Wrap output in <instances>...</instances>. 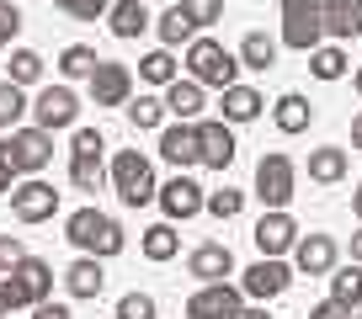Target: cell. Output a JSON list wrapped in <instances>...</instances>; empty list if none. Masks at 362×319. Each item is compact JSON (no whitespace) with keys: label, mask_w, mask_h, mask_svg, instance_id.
I'll return each mask as SVG.
<instances>
[{"label":"cell","mask_w":362,"mask_h":319,"mask_svg":"<svg viewBox=\"0 0 362 319\" xmlns=\"http://www.w3.org/2000/svg\"><path fill=\"white\" fill-rule=\"evenodd\" d=\"M64 239L75 245L80 255H102V261L128 245L123 224H117L112 213H102V207H75V213L64 218Z\"/></svg>","instance_id":"obj_1"},{"label":"cell","mask_w":362,"mask_h":319,"mask_svg":"<svg viewBox=\"0 0 362 319\" xmlns=\"http://www.w3.org/2000/svg\"><path fill=\"white\" fill-rule=\"evenodd\" d=\"M187 75H192L197 85L229 91L240 80V54H229V48L214 43V37H192V43H187Z\"/></svg>","instance_id":"obj_2"},{"label":"cell","mask_w":362,"mask_h":319,"mask_svg":"<svg viewBox=\"0 0 362 319\" xmlns=\"http://www.w3.org/2000/svg\"><path fill=\"white\" fill-rule=\"evenodd\" d=\"M112 192H117V203L123 207H144V203H155V165H149L139 149H117L112 155Z\"/></svg>","instance_id":"obj_3"},{"label":"cell","mask_w":362,"mask_h":319,"mask_svg":"<svg viewBox=\"0 0 362 319\" xmlns=\"http://www.w3.org/2000/svg\"><path fill=\"white\" fill-rule=\"evenodd\" d=\"M0 155H6V165H11L16 176H37L54 165V133L48 128H11V133L0 138Z\"/></svg>","instance_id":"obj_4"},{"label":"cell","mask_w":362,"mask_h":319,"mask_svg":"<svg viewBox=\"0 0 362 319\" xmlns=\"http://www.w3.org/2000/svg\"><path fill=\"white\" fill-rule=\"evenodd\" d=\"M283 43L298 48V54L325 43V22H320L315 0H283Z\"/></svg>","instance_id":"obj_5"},{"label":"cell","mask_w":362,"mask_h":319,"mask_svg":"<svg viewBox=\"0 0 362 319\" xmlns=\"http://www.w3.org/2000/svg\"><path fill=\"white\" fill-rule=\"evenodd\" d=\"M293 181H298V171H293V160H288V155H261V165H256L261 207H288V203H293Z\"/></svg>","instance_id":"obj_6"},{"label":"cell","mask_w":362,"mask_h":319,"mask_svg":"<svg viewBox=\"0 0 362 319\" xmlns=\"http://www.w3.org/2000/svg\"><path fill=\"white\" fill-rule=\"evenodd\" d=\"M33 123L48 128V133L75 128V123H80V96L69 91V85H43V91L33 96Z\"/></svg>","instance_id":"obj_7"},{"label":"cell","mask_w":362,"mask_h":319,"mask_svg":"<svg viewBox=\"0 0 362 319\" xmlns=\"http://www.w3.org/2000/svg\"><path fill=\"white\" fill-rule=\"evenodd\" d=\"M11 213L22 218V224H48V218L59 213L54 181H43V176H27L22 186H11Z\"/></svg>","instance_id":"obj_8"},{"label":"cell","mask_w":362,"mask_h":319,"mask_svg":"<svg viewBox=\"0 0 362 319\" xmlns=\"http://www.w3.org/2000/svg\"><path fill=\"white\" fill-rule=\"evenodd\" d=\"M245 293L235 282H203L192 298H187V319H235Z\"/></svg>","instance_id":"obj_9"},{"label":"cell","mask_w":362,"mask_h":319,"mask_svg":"<svg viewBox=\"0 0 362 319\" xmlns=\"http://www.w3.org/2000/svg\"><path fill=\"white\" fill-rule=\"evenodd\" d=\"M155 203L165 207V218H170V224H187V218H197V213H203L208 192L192 181V176H181V171H176V176H170V181L155 192Z\"/></svg>","instance_id":"obj_10"},{"label":"cell","mask_w":362,"mask_h":319,"mask_svg":"<svg viewBox=\"0 0 362 319\" xmlns=\"http://www.w3.org/2000/svg\"><path fill=\"white\" fill-rule=\"evenodd\" d=\"M250 239H256V251L261 255H283L298 245V224L288 207H267V213L256 218V229H250Z\"/></svg>","instance_id":"obj_11"},{"label":"cell","mask_w":362,"mask_h":319,"mask_svg":"<svg viewBox=\"0 0 362 319\" xmlns=\"http://www.w3.org/2000/svg\"><path fill=\"white\" fill-rule=\"evenodd\" d=\"M288 282H293V266H283L277 255H261V261L240 277V293L256 298V303H267V298H283Z\"/></svg>","instance_id":"obj_12"},{"label":"cell","mask_w":362,"mask_h":319,"mask_svg":"<svg viewBox=\"0 0 362 319\" xmlns=\"http://www.w3.org/2000/svg\"><path fill=\"white\" fill-rule=\"evenodd\" d=\"M160 160H170L176 171H192V165H203V138H197V123H170L160 128Z\"/></svg>","instance_id":"obj_13"},{"label":"cell","mask_w":362,"mask_h":319,"mask_svg":"<svg viewBox=\"0 0 362 319\" xmlns=\"http://www.w3.org/2000/svg\"><path fill=\"white\" fill-rule=\"evenodd\" d=\"M128 96H134V69L128 64L102 59V64L90 69V102L96 107H128Z\"/></svg>","instance_id":"obj_14"},{"label":"cell","mask_w":362,"mask_h":319,"mask_svg":"<svg viewBox=\"0 0 362 319\" xmlns=\"http://www.w3.org/2000/svg\"><path fill=\"white\" fill-rule=\"evenodd\" d=\"M187 277H197V282H224V277H235V255H229V245H218V239L197 245V251L187 255Z\"/></svg>","instance_id":"obj_15"},{"label":"cell","mask_w":362,"mask_h":319,"mask_svg":"<svg viewBox=\"0 0 362 319\" xmlns=\"http://www.w3.org/2000/svg\"><path fill=\"white\" fill-rule=\"evenodd\" d=\"M315 6H320V22H325V37L351 43L362 32V0H315Z\"/></svg>","instance_id":"obj_16"},{"label":"cell","mask_w":362,"mask_h":319,"mask_svg":"<svg viewBox=\"0 0 362 319\" xmlns=\"http://www.w3.org/2000/svg\"><path fill=\"white\" fill-rule=\"evenodd\" d=\"M197 138H203V165L208 171H229L235 165V128L218 117V123H197Z\"/></svg>","instance_id":"obj_17"},{"label":"cell","mask_w":362,"mask_h":319,"mask_svg":"<svg viewBox=\"0 0 362 319\" xmlns=\"http://www.w3.org/2000/svg\"><path fill=\"white\" fill-rule=\"evenodd\" d=\"M330 266H336V239H330V234H304V239L293 245V272L325 277Z\"/></svg>","instance_id":"obj_18"},{"label":"cell","mask_w":362,"mask_h":319,"mask_svg":"<svg viewBox=\"0 0 362 319\" xmlns=\"http://www.w3.org/2000/svg\"><path fill=\"white\" fill-rule=\"evenodd\" d=\"M107 272H102V255H75L64 272V293L69 298H102Z\"/></svg>","instance_id":"obj_19"},{"label":"cell","mask_w":362,"mask_h":319,"mask_svg":"<svg viewBox=\"0 0 362 319\" xmlns=\"http://www.w3.org/2000/svg\"><path fill=\"white\" fill-rule=\"evenodd\" d=\"M203 85H197V80L192 75H187V80H170V85H165V112L170 117H181V123H197V117H203Z\"/></svg>","instance_id":"obj_20"},{"label":"cell","mask_w":362,"mask_h":319,"mask_svg":"<svg viewBox=\"0 0 362 319\" xmlns=\"http://www.w3.org/2000/svg\"><path fill=\"white\" fill-rule=\"evenodd\" d=\"M11 277L22 282V293L33 298V303L54 298V266H48V261H37V255H22V261L11 266Z\"/></svg>","instance_id":"obj_21"},{"label":"cell","mask_w":362,"mask_h":319,"mask_svg":"<svg viewBox=\"0 0 362 319\" xmlns=\"http://www.w3.org/2000/svg\"><path fill=\"white\" fill-rule=\"evenodd\" d=\"M149 22H155V16L144 11V0H117L112 11H107V27H112V37H123V43H128V37H139Z\"/></svg>","instance_id":"obj_22"},{"label":"cell","mask_w":362,"mask_h":319,"mask_svg":"<svg viewBox=\"0 0 362 319\" xmlns=\"http://www.w3.org/2000/svg\"><path fill=\"white\" fill-rule=\"evenodd\" d=\"M341 176H346V149H341V144L309 149V181H320V186H336Z\"/></svg>","instance_id":"obj_23"},{"label":"cell","mask_w":362,"mask_h":319,"mask_svg":"<svg viewBox=\"0 0 362 319\" xmlns=\"http://www.w3.org/2000/svg\"><path fill=\"white\" fill-rule=\"evenodd\" d=\"M261 107H267V102H261V91H250V85H240V80H235V85L224 91V123H256Z\"/></svg>","instance_id":"obj_24"},{"label":"cell","mask_w":362,"mask_h":319,"mask_svg":"<svg viewBox=\"0 0 362 319\" xmlns=\"http://www.w3.org/2000/svg\"><path fill=\"white\" fill-rule=\"evenodd\" d=\"M272 117H277L283 133H304V128L315 123V107H309L298 91H288V96H277V112H272Z\"/></svg>","instance_id":"obj_25"},{"label":"cell","mask_w":362,"mask_h":319,"mask_svg":"<svg viewBox=\"0 0 362 319\" xmlns=\"http://www.w3.org/2000/svg\"><path fill=\"white\" fill-rule=\"evenodd\" d=\"M33 112V102H27V85H16V80H0V133H11L22 117Z\"/></svg>","instance_id":"obj_26"},{"label":"cell","mask_w":362,"mask_h":319,"mask_svg":"<svg viewBox=\"0 0 362 319\" xmlns=\"http://www.w3.org/2000/svg\"><path fill=\"white\" fill-rule=\"evenodd\" d=\"M155 32H160L165 48H181V43H192V37H197V22L181 11V6H170L165 16H155Z\"/></svg>","instance_id":"obj_27"},{"label":"cell","mask_w":362,"mask_h":319,"mask_svg":"<svg viewBox=\"0 0 362 319\" xmlns=\"http://www.w3.org/2000/svg\"><path fill=\"white\" fill-rule=\"evenodd\" d=\"M176 75H181V64H176V54H170V48H155V54L139 59V80H144V85H160V91H165Z\"/></svg>","instance_id":"obj_28"},{"label":"cell","mask_w":362,"mask_h":319,"mask_svg":"<svg viewBox=\"0 0 362 319\" xmlns=\"http://www.w3.org/2000/svg\"><path fill=\"white\" fill-rule=\"evenodd\" d=\"M330 298H336V303H346V308L362 303V261L330 266Z\"/></svg>","instance_id":"obj_29"},{"label":"cell","mask_w":362,"mask_h":319,"mask_svg":"<svg viewBox=\"0 0 362 319\" xmlns=\"http://www.w3.org/2000/svg\"><path fill=\"white\" fill-rule=\"evenodd\" d=\"M272 64H277V37L245 32V43H240V69H272Z\"/></svg>","instance_id":"obj_30"},{"label":"cell","mask_w":362,"mask_h":319,"mask_svg":"<svg viewBox=\"0 0 362 319\" xmlns=\"http://www.w3.org/2000/svg\"><path fill=\"white\" fill-rule=\"evenodd\" d=\"M139 245H144V255H149V261H170V255L181 251V234L170 229V218H165V224H149Z\"/></svg>","instance_id":"obj_31"},{"label":"cell","mask_w":362,"mask_h":319,"mask_svg":"<svg viewBox=\"0 0 362 319\" xmlns=\"http://www.w3.org/2000/svg\"><path fill=\"white\" fill-rule=\"evenodd\" d=\"M102 181H107L102 155H69V186H75V192H96Z\"/></svg>","instance_id":"obj_32"},{"label":"cell","mask_w":362,"mask_h":319,"mask_svg":"<svg viewBox=\"0 0 362 319\" xmlns=\"http://www.w3.org/2000/svg\"><path fill=\"white\" fill-rule=\"evenodd\" d=\"M165 96H128V123L139 128V133H144V128H160L165 123Z\"/></svg>","instance_id":"obj_33"},{"label":"cell","mask_w":362,"mask_h":319,"mask_svg":"<svg viewBox=\"0 0 362 319\" xmlns=\"http://www.w3.org/2000/svg\"><path fill=\"white\" fill-rule=\"evenodd\" d=\"M96 64H102V59H96V48H86V43H69L64 54H59V75L64 80H90Z\"/></svg>","instance_id":"obj_34"},{"label":"cell","mask_w":362,"mask_h":319,"mask_svg":"<svg viewBox=\"0 0 362 319\" xmlns=\"http://www.w3.org/2000/svg\"><path fill=\"white\" fill-rule=\"evenodd\" d=\"M309 75H315V80H341V75H346V54H341L336 43L309 48Z\"/></svg>","instance_id":"obj_35"},{"label":"cell","mask_w":362,"mask_h":319,"mask_svg":"<svg viewBox=\"0 0 362 319\" xmlns=\"http://www.w3.org/2000/svg\"><path fill=\"white\" fill-rule=\"evenodd\" d=\"M6 80H16V85H37V80H43V59L33 54V48H16L11 54V75Z\"/></svg>","instance_id":"obj_36"},{"label":"cell","mask_w":362,"mask_h":319,"mask_svg":"<svg viewBox=\"0 0 362 319\" xmlns=\"http://www.w3.org/2000/svg\"><path fill=\"white\" fill-rule=\"evenodd\" d=\"M240 207H245V192H235V186H224V192H208L203 213H214V218H240Z\"/></svg>","instance_id":"obj_37"},{"label":"cell","mask_w":362,"mask_h":319,"mask_svg":"<svg viewBox=\"0 0 362 319\" xmlns=\"http://www.w3.org/2000/svg\"><path fill=\"white\" fill-rule=\"evenodd\" d=\"M64 16H75V22H96V16L112 11V0H54Z\"/></svg>","instance_id":"obj_38"},{"label":"cell","mask_w":362,"mask_h":319,"mask_svg":"<svg viewBox=\"0 0 362 319\" xmlns=\"http://www.w3.org/2000/svg\"><path fill=\"white\" fill-rule=\"evenodd\" d=\"M181 11L192 16L197 27H214V22H224V0H176Z\"/></svg>","instance_id":"obj_39"},{"label":"cell","mask_w":362,"mask_h":319,"mask_svg":"<svg viewBox=\"0 0 362 319\" xmlns=\"http://www.w3.org/2000/svg\"><path fill=\"white\" fill-rule=\"evenodd\" d=\"M27 303H33V298L22 293V282H16L11 272H0V319L16 314V308H27Z\"/></svg>","instance_id":"obj_40"},{"label":"cell","mask_w":362,"mask_h":319,"mask_svg":"<svg viewBox=\"0 0 362 319\" xmlns=\"http://www.w3.org/2000/svg\"><path fill=\"white\" fill-rule=\"evenodd\" d=\"M117 319H155V298L149 293H123L117 298Z\"/></svg>","instance_id":"obj_41"},{"label":"cell","mask_w":362,"mask_h":319,"mask_svg":"<svg viewBox=\"0 0 362 319\" xmlns=\"http://www.w3.org/2000/svg\"><path fill=\"white\" fill-rule=\"evenodd\" d=\"M16 32H22V6H16V0H0V48H11Z\"/></svg>","instance_id":"obj_42"},{"label":"cell","mask_w":362,"mask_h":319,"mask_svg":"<svg viewBox=\"0 0 362 319\" xmlns=\"http://www.w3.org/2000/svg\"><path fill=\"white\" fill-rule=\"evenodd\" d=\"M107 138L96 133V128H75V138H69V155H102Z\"/></svg>","instance_id":"obj_43"},{"label":"cell","mask_w":362,"mask_h":319,"mask_svg":"<svg viewBox=\"0 0 362 319\" xmlns=\"http://www.w3.org/2000/svg\"><path fill=\"white\" fill-rule=\"evenodd\" d=\"M22 255H27V251H22V239H16V234H0V272H11Z\"/></svg>","instance_id":"obj_44"},{"label":"cell","mask_w":362,"mask_h":319,"mask_svg":"<svg viewBox=\"0 0 362 319\" xmlns=\"http://www.w3.org/2000/svg\"><path fill=\"white\" fill-rule=\"evenodd\" d=\"M309 319H351V308H346V303H336V298H325V303L309 308Z\"/></svg>","instance_id":"obj_45"},{"label":"cell","mask_w":362,"mask_h":319,"mask_svg":"<svg viewBox=\"0 0 362 319\" xmlns=\"http://www.w3.org/2000/svg\"><path fill=\"white\" fill-rule=\"evenodd\" d=\"M33 319H75L64 303H54V298H43V303H33Z\"/></svg>","instance_id":"obj_46"},{"label":"cell","mask_w":362,"mask_h":319,"mask_svg":"<svg viewBox=\"0 0 362 319\" xmlns=\"http://www.w3.org/2000/svg\"><path fill=\"white\" fill-rule=\"evenodd\" d=\"M11 181H16V171L6 165V155H0V197H11Z\"/></svg>","instance_id":"obj_47"},{"label":"cell","mask_w":362,"mask_h":319,"mask_svg":"<svg viewBox=\"0 0 362 319\" xmlns=\"http://www.w3.org/2000/svg\"><path fill=\"white\" fill-rule=\"evenodd\" d=\"M235 319H267V308H245V303H240V314Z\"/></svg>","instance_id":"obj_48"},{"label":"cell","mask_w":362,"mask_h":319,"mask_svg":"<svg viewBox=\"0 0 362 319\" xmlns=\"http://www.w3.org/2000/svg\"><path fill=\"white\" fill-rule=\"evenodd\" d=\"M351 261H362V229L351 234Z\"/></svg>","instance_id":"obj_49"},{"label":"cell","mask_w":362,"mask_h":319,"mask_svg":"<svg viewBox=\"0 0 362 319\" xmlns=\"http://www.w3.org/2000/svg\"><path fill=\"white\" fill-rule=\"evenodd\" d=\"M351 144L362 149V112H357V123H351Z\"/></svg>","instance_id":"obj_50"},{"label":"cell","mask_w":362,"mask_h":319,"mask_svg":"<svg viewBox=\"0 0 362 319\" xmlns=\"http://www.w3.org/2000/svg\"><path fill=\"white\" fill-rule=\"evenodd\" d=\"M351 213L362 218V181H357V192H351Z\"/></svg>","instance_id":"obj_51"},{"label":"cell","mask_w":362,"mask_h":319,"mask_svg":"<svg viewBox=\"0 0 362 319\" xmlns=\"http://www.w3.org/2000/svg\"><path fill=\"white\" fill-rule=\"evenodd\" d=\"M357 91H362V69H357Z\"/></svg>","instance_id":"obj_52"},{"label":"cell","mask_w":362,"mask_h":319,"mask_svg":"<svg viewBox=\"0 0 362 319\" xmlns=\"http://www.w3.org/2000/svg\"><path fill=\"white\" fill-rule=\"evenodd\" d=\"M6 319H11V314H6Z\"/></svg>","instance_id":"obj_53"}]
</instances>
